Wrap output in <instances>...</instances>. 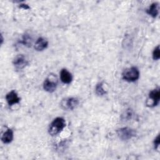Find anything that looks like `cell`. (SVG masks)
I'll list each match as a JSON object with an SVG mask.
<instances>
[{"instance_id":"11","label":"cell","mask_w":160,"mask_h":160,"mask_svg":"<svg viewBox=\"0 0 160 160\" xmlns=\"http://www.w3.org/2000/svg\"><path fill=\"white\" fill-rule=\"evenodd\" d=\"M14 138L13 131L11 129H8L2 135L1 141L4 144H9L12 142Z\"/></svg>"},{"instance_id":"16","label":"cell","mask_w":160,"mask_h":160,"mask_svg":"<svg viewBox=\"0 0 160 160\" xmlns=\"http://www.w3.org/2000/svg\"><path fill=\"white\" fill-rule=\"evenodd\" d=\"M159 144H160L159 135H158L157 137L154 139V148L156 149H158L159 146Z\"/></svg>"},{"instance_id":"1","label":"cell","mask_w":160,"mask_h":160,"mask_svg":"<svg viewBox=\"0 0 160 160\" xmlns=\"http://www.w3.org/2000/svg\"><path fill=\"white\" fill-rule=\"evenodd\" d=\"M66 126V121L61 117H58L55 118L50 124L48 132L52 136H56L60 133Z\"/></svg>"},{"instance_id":"2","label":"cell","mask_w":160,"mask_h":160,"mask_svg":"<svg viewBox=\"0 0 160 160\" xmlns=\"http://www.w3.org/2000/svg\"><path fill=\"white\" fill-rule=\"evenodd\" d=\"M139 71L134 66L124 69L122 73V78L128 82H134L139 78Z\"/></svg>"},{"instance_id":"15","label":"cell","mask_w":160,"mask_h":160,"mask_svg":"<svg viewBox=\"0 0 160 160\" xmlns=\"http://www.w3.org/2000/svg\"><path fill=\"white\" fill-rule=\"evenodd\" d=\"M152 58L154 60H158L160 58V50L159 45H158L152 51Z\"/></svg>"},{"instance_id":"3","label":"cell","mask_w":160,"mask_h":160,"mask_svg":"<svg viewBox=\"0 0 160 160\" xmlns=\"http://www.w3.org/2000/svg\"><path fill=\"white\" fill-rule=\"evenodd\" d=\"M116 133L119 138L122 141L129 140L136 135V131L128 127H124L118 129Z\"/></svg>"},{"instance_id":"9","label":"cell","mask_w":160,"mask_h":160,"mask_svg":"<svg viewBox=\"0 0 160 160\" xmlns=\"http://www.w3.org/2000/svg\"><path fill=\"white\" fill-rule=\"evenodd\" d=\"M48 46V41L42 37L38 38L34 44V49L38 51H42L47 48Z\"/></svg>"},{"instance_id":"17","label":"cell","mask_w":160,"mask_h":160,"mask_svg":"<svg viewBox=\"0 0 160 160\" xmlns=\"http://www.w3.org/2000/svg\"><path fill=\"white\" fill-rule=\"evenodd\" d=\"M19 7L21 8H22L24 9H30V7L28 4H20Z\"/></svg>"},{"instance_id":"12","label":"cell","mask_w":160,"mask_h":160,"mask_svg":"<svg viewBox=\"0 0 160 160\" xmlns=\"http://www.w3.org/2000/svg\"><path fill=\"white\" fill-rule=\"evenodd\" d=\"M146 13L152 18H156L159 13V8L158 2L152 3L148 9H146Z\"/></svg>"},{"instance_id":"4","label":"cell","mask_w":160,"mask_h":160,"mask_svg":"<svg viewBox=\"0 0 160 160\" xmlns=\"http://www.w3.org/2000/svg\"><path fill=\"white\" fill-rule=\"evenodd\" d=\"M58 81L54 75H51L48 77L43 82V89L48 92H53L57 88Z\"/></svg>"},{"instance_id":"6","label":"cell","mask_w":160,"mask_h":160,"mask_svg":"<svg viewBox=\"0 0 160 160\" xmlns=\"http://www.w3.org/2000/svg\"><path fill=\"white\" fill-rule=\"evenodd\" d=\"M160 99V90L159 88L154 89L151 91L149 93L148 99L146 104L149 106H156L159 104Z\"/></svg>"},{"instance_id":"7","label":"cell","mask_w":160,"mask_h":160,"mask_svg":"<svg viewBox=\"0 0 160 160\" xmlns=\"http://www.w3.org/2000/svg\"><path fill=\"white\" fill-rule=\"evenodd\" d=\"M12 63L16 69L21 70L28 64V61L23 54H19L15 57Z\"/></svg>"},{"instance_id":"8","label":"cell","mask_w":160,"mask_h":160,"mask_svg":"<svg viewBox=\"0 0 160 160\" xmlns=\"http://www.w3.org/2000/svg\"><path fill=\"white\" fill-rule=\"evenodd\" d=\"M6 100L9 106L17 104L20 101V98L14 90H12L6 95Z\"/></svg>"},{"instance_id":"14","label":"cell","mask_w":160,"mask_h":160,"mask_svg":"<svg viewBox=\"0 0 160 160\" xmlns=\"http://www.w3.org/2000/svg\"><path fill=\"white\" fill-rule=\"evenodd\" d=\"M22 42L24 46H26L28 47H31L32 44V39L31 36H29V35L28 34H24L22 37Z\"/></svg>"},{"instance_id":"13","label":"cell","mask_w":160,"mask_h":160,"mask_svg":"<svg viewBox=\"0 0 160 160\" xmlns=\"http://www.w3.org/2000/svg\"><path fill=\"white\" fill-rule=\"evenodd\" d=\"M96 94L98 96H103L106 94V91L103 88V83L102 82H99L96 84V88H95Z\"/></svg>"},{"instance_id":"5","label":"cell","mask_w":160,"mask_h":160,"mask_svg":"<svg viewBox=\"0 0 160 160\" xmlns=\"http://www.w3.org/2000/svg\"><path fill=\"white\" fill-rule=\"evenodd\" d=\"M78 104L79 100L76 98L69 97L62 99L61 101L60 105L61 108L64 110H72L77 107Z\"/></svg>"},{"instance_id":"10","label":"cell","mask_w":160,"mask_h":160,"mask_svg":"<svg viewBox=\"0 0 160 160\" xmlns=\"http://www.w3.org/2000/svg\"><path fill=\"white\" fill-rule=\"evenodd\" d=\"M60 79L63 83L70 84L72 80V76L66 69H62L60 72Z\"/></svg>"}]
</instances>
